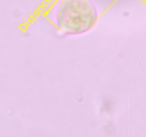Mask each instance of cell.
<instances>
[{"label": "cell", "mask_w": 146, "mask_h": 137, "mask_svg": "<svg viewBox=\"0 0 146 137\" xmlns=\"http://www.w3.org/2000/svg\"><path fill=\"white\" fill-rule=\"evenodd\" d=\"M60 29L69 34L85 32L97 20L96 9L88 0H64L56 15Z\"/></svg>", "instance_id": "obj_1"}]
</instances>
